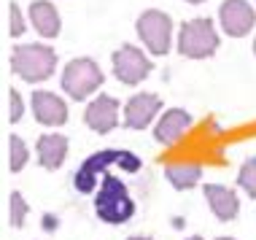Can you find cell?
Here are the masks:
<instances>
[{
	"label": "cell",
	"mask_w": 256,
	"mask_h": 240,
	"mask_svg": "<svg viewBox=\"0 0 256 240\" xmlns=\"http://www.w3.org/2000/svg\"><path fill=\"white\" fill-rule=\"evenodd\" d=\"M162 108V100L151 92H140V94H132L124 106V127L127 130H146L154 116L159 114Z\"/></svg>",
	"instance_id": "9"
},
{
	"label": "cell",
	"mask_w": 256,
	"mask_h": 240,
	"mask_svg": "<svg viewBox=\"0 0 256 240\" xmlns=\"http://www.w3.org/2000/svg\"><path fill=\"white\" fill-rule=\"evenodd\" d=\"M94 214L106 224H127L135 216V200L130 197V189L122 178L106 173L100 184V192L94 197Z\"/></svg>",
	"instance_id": "2"
},
{
	"label": "cell",
	"mask_w": 256,
	"mask_h": 240,
	"mask_svg": "<svg viewBox=\"0 0 256 240\" xmlns=\"http://www.w3.org/2000/svg\"><path fill=\"white\" fill-rule=\"evenodd\" d=\"M11 68L22 81L27 84H38V81L52 78L54 68H57V52L44 44H27L16 46L11 54Z\"/></svg>",
	"instance_id": "3"
},
{
	"label": "cell",
	"mask_w": 256,
	"mask_h": 240,
	"mask_svg": "<svg viewBox=\"0 0 256 240\" xmlns=\"http://www.w3.org/2000/svg\"><path fill=\"white\" fill-rule=\"evenodd\" d=\"M238 186L243 189L251 200H256V156H248V160L240 164V170H238Z\"/></svg>",
	"instance_id": "17"
},
{
	"label": "cell",
	"mask_w": 256,
	"mask_h": 240,
	"mask_svg": "<svg viewBox=\"0 0 256 240\" xmlns=\"http://www.w3.org/2000/svg\"><path fill=\"white\" fill-rule=\"evenodd\" d=\"M138 36L146 44V49L151 54H168L170 52V36H172V19L159 8H148L138 16Z\"/></svg>",
	"instance_id": "6"
},
{
	"label": "cell",
	"mask_w": 256,
	"mask_h": 240,
	"mask_svg": "<svg viewBox=\"0 0 256 240\" xmlns=\"http://www.w3.org/2000/svg\"><path fill=\"white\" fill-rule=\"evenodd\" d=\"M84 122H86L89 130H94V132H100V135L110 132V130L119 124V100L110 98V94L94 98L84 111Z\"/></svg>",
	"instance_id": "10"
},
{
	"label": "cell",
	"mask_w": 256,
	"mask_h": 240,
	"mask_svg": "<svg viewBox=\"0 0 256 240\" xmlns=\"http://www.w3.org/2000/svg\"><path fill=\"white\" fill-rule=\"evenodd\" d=\"M110 164H122L127 173H138L140 170V156H135L132 152H124V148H102V152L89 154L84 164L73 173V186L81 194H92L98 186L100 176H106V170Z\"/></svg>",
	"instance_id": "1"
},
{
	"label": "cell",
	"mask_w": 256,
	"mask_h": 240,
	"mask_svg": "<svg viewBox=\"0 0 256 240\" xmlns=\"http://www.w3.org/2000/svg\"><path fill=\"white\" fill-rule=\"evenodd\" d=\"M186 240H202V238H200V235H192V238H186Z\"/></svg>",
	"instance_id": "24"
},
{
	"label": "cell",
	"mask_w": 256,
	"mask_h": 240,
	"mask_svg": "<svg viewBox=\"0 0 256 240\" xmlns=\"http://www.w3.org/2000/svg\"><path fill=\"white\" fill-rule=\"evenodd\" d=\"M30 22L44 38H57L62 30V19L49 0H32L30 3Z\"/></svg>",
	"instance_id": "15"
},
{
	"label": "cell",
	"mask_w": 256,
	"mask_h": 240,
	"mask_svg": "<svg viewBox=\"0 0 256 240\" xmlns=\"http://www.w3.org/2000/svg\"><path fill=\"white\" fill-rule=\"evenodd\" d=\"M192 124H194V119H192L189 111H184V108H168L162 114V119H159V124L154 127V140L162 143V146H172V143H178L184 138V132Z\"/></svg>",
	"instance_id": "12"
},
{
	"label": "cell",
	"mask_w": 256,
	"mask_h": 240,
	"mask_svg": "<svg viewBox=\"0 0 256 240\" xmlns=\"http://www.w3.org/2000/svg\"><path fill=\"white\" fill-rule=\"evenodd\" d=\"M127 240H154V238H148V235H132V238H127Z\"/></svg>",
	"instance_id": "22"
},
{
	"label": "cell",
	"mask_w": 256,
	"mask_h": 240,
	"mask_svg": "<svg viewBox=\"0 0 256 240\" xmlns=\"http://www.w3.org/2000/svg\"><path fill=\"white\" fill-rule=\"evenodd\" d=\"M218 22L230 38H243L256 24V11L246 0H224L218 6Z\"/></svg>",
	"instance_id": "8"
},
{
	"label": "cell",
	"mask_w": 256,
	"mask_h": 240,
	"mask_svg": "<svg viewBox=\"0 0 256 240\" xmlns=\"http://www.w3.org/2000/svg\"><path fill=\"white\" fill-rule=\"evenodd\" d=\"M164 178L170 181V186L172 189H178V192H186V189H194L197 184H200V178H202V168L200 164H168L164 168Z\"/></svg>",
	"instance_id": "16"
},
{
	"label": "cell",
	"mask_w": 256,
	"mask_h": 240,
	"mask_svg": "<svg viewBox=\"0 0 256 240\" xmlns=\"http://www.w3.org/2000/svg\"><path fill=\"white\" fill-rule=\"evenodd\" d=\"M27 160H30V148L24 146V140L19 135H11V170L19 173L27 164Z\"/></svg>",
	"instance_id": "18"
},
{
	"label": "cell",
	"mask_w": 256,
	"mask_h": 240,
	"mask_svg": "<svg viewBox=\"0 0 256 240\" xmlns=\"http://www.w3.org/2000/svg\"><path fill=\"white\" fill-rule=\"evenodd\" d=\"M216 240H234V238H226V235H224V238H216Z\"/></svg>",
	"instance_id": "25"
},
{
	"label": "cell",
	"mask_w": 256,
	"mask_h": 240,
	"mask_svg": "<svg viewBox=\"0 0 256 240\" xmlns=\"http://www.w3.org/2000/svg\"><path fill=\"white\" fill-rule=\"evenodd\" d=\"M218 49V32L213 27L210 19L197 16L189 19V22L181 24V32H178V52L189 60H205L213 57Z\"/></svg>",
	"instance_id": "4"
},
{
	"label": "cell",
	"mask_w": 256,
	"mask_h": 240,
	"mask_svg": "<svg viewBox=\"0 0 256 240\" xmlns=\"http://www.w3.org/2000/svg\"><path fill=\"white\" fill-rule=\"evenodd\" d=\"M186 3H192V6H200V3H205V0H186Z\"/></svg>",
	"instance_id": "23"
},
{
	"label": "cell",
	"mask_w": 256,
	"mask_h": 240,
	"mask_svg": "<svg viewBox=\"0 0 256 240\" xmlns=\"http://www.w3.org/2000/svg\"><path fill=\"white\" fill-rule=\"evenodd\" d=\"M102 86V70L94 60L78 57L70 60L62 73V92H68L73 100H86L92 92Z\"/></svg>",
	"instance_id": "5"
},
{
	"label": "cell",
	"mask_w": 256,
	"mask_h": 240,
	"mask_svg": "<svg viewBox=\"0 0 256 240\" xmlns=\"http://www.w3.org/2000/svg\"><path fill=\"white\" fill-rule=\"evenodd\" d=\"M8 106H11L8 119L11 122H19V119H22V111H24V102H22V98H19L16 89H11V92H8Z\"/></svg>",
	"instance_id": "21"
},
{
	"label": "cell",
	"mask_w": 256,
	"mask_h": 240,
	"mask_svg": "<svg viewBox=\"0 0 256 240\" xmlns=\"http://www.w3.org/2000/svg\"><path fill=\"white\" fill-rule=\"evenodd\" d=\"M36 152H38V164L44 170H57L62 168L68 156V138L65 135H40L36 143Z\"/></svg>",
	"instance_id": "14"
},
{
	"label": "cell",
	"mask_w": 256,
	"mask_h": 240,
	"mask_svg": "<svg viewBox=\"0 0 256 240\" xmlns=\"http://www.w3.org/2000/svg\"><path fill=\"white\" fill-rule=\"evenodd\" d=\"M27 202H24V197H22V192H14L11 194V224L14 227H24V218H27Z\"/></svg>",
	"instance_id": "19"
},
{
	"label": "cell",
	"mask_w": 256,
	"mask_h": 240,
	"mask_svg": "<svg viewBox=\"0 0 256 240\" xmlns=\"http://www.w3.org/2000/svg\"><path fill=\"white\" fill-rule=\"evenodd\" d=\"M110 62H114V76L127 86L140 84V81L154 70L151 60L132 44H124L122 49H116L114 54H110Z\"/></svg>",
	"instance_id": "7"
},
{
	"label": "cell",
	"mask_w": 256,
	"mask_h": 240,
	"mask_svg": "<svg viewBox=\"0 0 256 240\" xmlns=\"http://www.w3.org/2000/svg\"><path fill=\"white\" fill-rule=\"evenodd\" d=\"M30 106H32L36 119L46 127H62L68 122V102L62 98H57L54 92H46V89L32 92Z\"/></svg>",
	"instance_id": "11"
},
{
	"label": "cell",
	"mask_w": 256,
	"mask_h": 240,
	"mask_svg": "<svg viewBox=\"0 0 256 240\" xmlns=\"http://www.w3.org/2000/svg\"><path fill=\"white\" fill-rule=\"evenodd\" d=\"M8 16H11V27H8L11 36H14V38L22 36V32H24V19H22V14H19V6H16V3L8 6Z\"/></svg>",
	"instance_id": "20"
},
{
	"label": "cell",
	"mask_w": 256,
	"mask_h": 240,
	"mask_svg": "<svg viewBox=\"0 0 256 240\" xmlns=\"http://www.w3.org/2000/svg\"><path fill=\"white\" fill-rule=\"evenodd\" d=\"M254 54H256V38H254Z\"/></svg>",
	"instance_id": "26"
},
{
	"label": "cell",
	"mask_w": 256,
	"mask_h": 240,
	"mask_svg": "<svg viewBox=\"0 0 256 240\" xmlns=\"http://www.w3.org/2000/svg\"><path fill=\"white\" fill-rule=\"evenodd\" d=\"M202 194H205V200H208L213 216H216L218 222H232V218H238L240 200H238V194H234V189L221 186V184H205Z\"/></svg>",
	"instance_id": "13"
}]
</instances>
